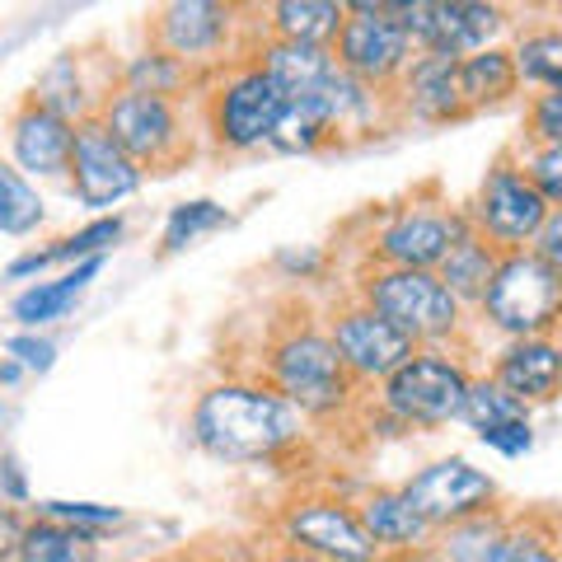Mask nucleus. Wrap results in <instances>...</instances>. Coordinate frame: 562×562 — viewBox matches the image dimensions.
Returning a JSON list of instances; mask_svg holds the SVG:
<instances>
[{
  "label": "nucleus",
  "instance_id": "nucleus-1",
  "mask_svg": "<svg viewBox=\"0 0 562 562\" xmlns=\"http://www.w3.org/2000/svg\"><path fill=\"white\" fill-rule=\"evenodd\" d=\"M305 413L281 398L272 384L225 380L192 403V441L211 460L225 464H258L291 450L305 436Z\"/></svg>",
  "mask_w": 562,
  "mask_h": 562
},
{
  "label": "nucleus",
  "instance_id": "nucleus-2",
  "mask_svg": "<svg viewBox=\"0 0 562 562\" xmlns=\"http://www.w3.org/2000/svg\"><path fill=\"white\" fill-rule=\"evenodd\" d=\"M361 305L413 338V347H446L464 328V305L436 272L417 268H371L361 277Z\"/></svg>",
  "mask_w": 562,
  "mask_h": 562
},
{
  "label": "nucleus",
  "instance_id": "nucleus-3",
  "mask_svg": "<svg viewBox=\"0 0 562 562\" xmlns=\"http://www.w3.org/2000/svg\"><path fill=\"white\" fill-rule=\"evenodd\" d=\"M268 384L286 403H295L305 417H333L351 403V384L357 380L338 361L328 333L291 328L268 347Z\"/></svg>",
  "mask_w": 562,
  "mask_h": 562
},
{
  "label": "nucleus",
  "instance_id": "nucleus-4",
  "mask_svg": "<svg viewBox=\"0 0 562 562\" xmlns=\"http://www.w3.org/2000/svg\"><path fill=\"white\" fill-rule=\"evenodd\" d=\"M483 319L506 333V342L516 338H549L562 324V272H553L543 258L525 254H502L497 277L483 291Z\"/></svg>",
  "mask_w": 562,
  "mask_h": 562
},
{
  "label": "nucleus",
  "instance_id": "nucleus-5",
  "mask_svg": "<svg viewBox=\"0 0 562 562\" xmlns=\"http://www.w3.org/2000/svg\"><path fill=\"white\" fill-rule=\"evenodd\" d=\"M469 380L464 361H454L446 347H417L390 380H380V408L398 427H446L464 408Z\"/></svg>",
  "mask_w": 562,
  "mask_h": 562
},
{
  "label": "nucleus",
  "instance_id": "nucleus-6",
  "mask_svg": "<svg viewBox=\"0 0 562 562\" xmlns=\"http://www.w3.org/2000/svg\"><path fill=\"white\" fill-rule=\"evenodd\" d=\"M281 109H286V94H281V85L254 57L239 61L231 70H221L216 90H211V99H206L211 140H216L221 150H231V155L268 146Z\"/></svg>",
  "mask_w": 562,
  "mask_h": 562
},
{
  "label": "nucleus",
  "instance_id": "nucleus-7",
  "mask_svg": "<svg viewBox=\"0 0 562 562\" xmlns=\"http://www.w3.org/2000/svg\"><path fill=\"white\" fill-rule=\"evenodd\" d=\"M464 216L473 225V235L487 239L497 254H525L535 244L539 225L549 221V202L525 179L516 155H502V160L483 173V183L473 192V202L464 206Z\"/></svg>",
  "mask_w": 562,
  "mask_h": 562
},
{
  "label": "nucleus",
  "instance_id": "nucleus-8",
  "mask_svg": "<svg viewBox=\"0 0 562 562\" xmlns=\"http://www.w3.org/2000/svg\"><path fill=\"white\" fill-rule=\"evenodd\" d=\"M417 57L413 38L403 33V24L394 20L390 0H357L342 14V29L333 38V61H338L342 76L371 85V90H390L403 80V70Z\"/></svg>",
  "mask_w": 562,
  "mask_h": 562
},
{
  "label": "nucleus",
  "instance_id": "nucleus-9",
  "mask_svg": "<svg viewBox=\"0 0 562 562\" xmlns=\"http://www.w3.org/2000/svg\"><path fill=\"white\" fill-rule=\"evenodd\" d=\"M390 10L417 52H441L454 61H464L483 47H497L506 24H512V14L502 5H483V0H413V5Z\"/></svg>",
  "mask_w": 562,
  "mask_h": 562
},
{
  "label": "nucleus",
  "instance_id": "nucleus-10",
  "mask_svg": "<svg viewBox=\"0 0 562 562\" xmlns=\"http://www.w3.org/2000/svg\"><path fill=\"white\" fill-rule=\"evenodd\" d=\"M99 122L109 127V136L122 150L132 155V165L146 169H169L188 155V136H183V117L169 99L155 94H132V90H113L99 103Z\"/></svg>",
  "mask_w": 562,
  "mask_h": 562
},
{
  "label": "nucleus",
  "instance_id": "nucleus-11",
  "mask_svg": "<svg viewBox=\"0 0 562 562\" xmlns=\"http://www.w3.org/2000/svg\"><path fill=\"white\" fill-rule=\"evenodd\" d=\"M235 29H239V5H221V0H173V5L155 10L150 47L169 52L192 76H202L206 66L225 70Z\"/></svg>",
  "mask_w": 562,
  "mask_h": 562
},
{
  "label": "nucleus",
  "instance_id": "nucleus-12",
  "mask_svg": "<svg viewBox=\"0 0 562 562\" xmlns=\"http://www.w3.org/2000/svg\"><path fill=\"white\" fill-rule=\"evenodd\" d=\"M473 231L464 206L446 202H408L398 206L384 231L375 235V268H417L436 272L441 258L450 254L454 239H464Z\"/></svg>",
  "mask_w": 562,
  "mask_h": 562
},
{
  "label": "nucleus",
  "instance_id": "nucleus-13",
  "mask_svg": "<svg viewBox=\"0 0 562 562\" xmlns=\"http://www.w3.org/2000/svg\"><path fill=\"white\" fill-rule=\"evenodd\" d=\"M281 539L286 549H301L319 562H380L384 549L366 535L357 506L333 497H305L281 512Z\"/></svg>",
  "mask_w": 562,
  "mask_h": 562
},
{
  "label": "nucleus",
  "instance_id": "nucleus-14",
  "mask_svg": "<svg viewBox=\"0 0 562 562\" xmlns=\"http://www.w3.org/2000/svg\"><path fill=\"white\" fill-rule=\"evenodd\" d=\"M66 179H70V192H76L80 206L109 211L117 202H127L132 192H140L146 173L132 165V155L109 136V127H103L99 117H85V122H76Z\"/></svg>",
  "mask_w": 562,
  "mask_h": 562
},
{
  "label": "nucleus",
  "instance_id": "nucleus-15",
  "mask_svg": "<svg viewBox=\"0 0 562 562\" xmlns=\"http://www.w3.org/2000/svg\"><path fill=\"white\" fill-rule=\"evenodd\" d=\"M398 492L417 506V516L431 530H450V525H460L469 516L492 512V502H497L492 473L473 469L469 460H436L427 469H417Z\"/></svg>",
  "mask_w": 562,
  "mask_h": 562
},
{
  "label": "nucleus",
  "instance_id": "nucleus-16",
  "mask_svg": "<svg viewBox=\"0 0 562 562\" xmlns=\"http://www.w3.org/2000/svg\"><path fill=\"white\" fill-rule=\"evenodd\" d=\"M328 342L333 351H338V361L347 366V375L351 380H366V384H375V380H390L403 361L413 357V338H403V333L394 324H384L375 310H366L361 301L357 305H347L333 314V324H328Z\"/></svg>",
  "mask_w": 562,
  "mask_h": 562
},
{
  "label": "nucleus",
  "instance_id": "nucleus-17",
  "mask_svg": "<svg viewBox=\"0 0 562 562\" xmlns=\"http://www.w3.org/2000/svg\"><path fill=\"white\" fill-rule=\"evenodd\" d=\"M398 113L413 122H427V127L469 117L460 61L441 57V52H417L398 80Z\"/></svg>",
  "mask_w": 562,
  "mask_h": 562
},
{
  "label": "nucleus",
  "instance_id": "nucleus-18",
  "mask_svg": "<svg viewBox=\"0 0 562 562\" xmlns=\"http://www.w3.org/2000/svg\"><path fill=\"white\" fill-rule=\"evenodd\" d=\"M10 155L14 169L33 173V179H61L70 169V140H76V127L66 117H57L52 109L33 99H20V109L10 113Z\"/></svg>",
  "mask_w": 562,
  "mask_h": 562
},
{
  "label": "nucleus",
  "instance_id": "nucleus-19",
  "mask_svg": "<svg viewBox=\"0 0 562 562\" xmlns=\"http://www.w3.org/2000/svg\"><path fill=\"white\" fill-rule=\"evenodd\" d=\"M492 384H502L516 403H549L553 394H562V342L553 338H516L497 351V366H492Z\"/></svg>",
  "mask_w": 562,
  "mask_h": 562
},
{
  "label": "nucleus",
  "instance_id": "nucleus-20",
  "mask_svg": "<svg viewBox=\"0 0 562 562\" xmlns=\"http://www.w3.org/2000/svg\"><path fill=\"white\" fill-rule=\"evenodd\" d=\"M254 61L268 70L281 85L286 99H310L328 90L338 80V61H333V47H310V43H281V38H262Z\"/></svg>",
  "mask_w": 562,
  "mask_h": 562
},
{
  "label": "nucleus",
  "instance_id": "nucleus-21",
  "mask_svg": "<svg viewBox=\"0 0 562 562\" xmlns=\"http://www.w3.org/2000/svg\"><path fill=\"white\" fill-rule=\"evenodd\" d=\"M357 520L366 525V535L390 553H413V549H422V543H431V535H436L398 487L366 492L361 506H357Z\"/></svg>",
  "mask_w": 562,
  "mask_h": 562
},
{
  "label": "nucleus",
  "instance_id": "nucleus-22",
  "mask_svg": "<svg viewBox=\"0 0 562 562\" xmlns=\"http://www.w3.org/2000/svg\"><path fill=\"white\" fill-rule=\"evenodd\" d=\"M29 99L43 103V109H52L57 117H66L70 127H76V122H85V117H99L94 99H109V94L85 76V52H61V57L38 76Z\"/></svg>",
  "mask_w": 562,
  "mask_h": 562
},
{
  "label": "nucleus",
  "instance_id": "nucleus-23",
  "mask_svg": "<svg viewBox=\"0 0 562 562\" xmlns=\"http://www.w3.org/2000/svg\"><path fill=\"white\" fill-rule=\"evenodd\" d=\"M342 14L347 5H338V0H277V5H268V38L333 47Z\"/></svg>",
  "mask_w": 562,
  "mask_h": 562
},
{
  "label": "nucleus",
  "instance_id": "nucleus-24",
  "mask_svg": "<svg viewBox=\"0 0 562 562\" xmlns=\"http://www.w3.org/2000/svg\"><path fill=\"white\" fill-rule=\"evenodd\" d=\"M497 262H502V254L492 249L487 239H479V235L469 231L464 239L450 244V254L441 258L436 277H441V286H446L460 305H479L483 291H487V281L497 277Z\"/></svg>",
  "mask_w": 562,
  "mask_h": 562
},
{
  "label": "nucleus",
  "instance_id": "nucleus-25",
  "mask_svg": "<svg viewBox=\"0 0 562 562\" xmlns=\"http://www.w3.org/2000/svg\"><path fill=\"white\" fill-rule=\"evenodd\" d=\"M460 80H464L469 113H483V109H497V103H506L520 90L512 47H483V52H473V57H464L460 61Z\"/></svg>",
  "mask_w": 562,
  "mask_h": 562
},
{
  "label": "nucleus",
  "instance_id": "nucleus-26",
  "mask_svg": "<svg viewBox=\"0 0 562 562\" xmlns=\"http://www.w3.org/2000/svg\"><path fill=\"white\" fill-rule=\"evenodd\" d=\"M14 562H99V535L66 520H29Z\"/></svg>",
  "mask_w": 562,
  "mask_h": 562
},
{
  "label": "nucleus",
  "instance_id": "nucleus-27",
  "mask_svg": "<svg viewBox=\"0 0 562 562\" xmlns=\"http://www.w3.org/2000/svg\"><path fill=\"white\" fill-rule=\"evenodd\" d=\"M103 258H85L76 272H66L57 281H38V286H29L20 301H14V319H20L24 328H43L52 319H61V314L70 310L85 295V286H90V277H99Z\"/></svg>",
  "mask_w": 562,
  "mask_h": 562
},
{
  "label": "nucleus",
  "instance_id": "nucleus-28",
  "mask_svg": "<svg viewBox=\"0 0 562 562\" xmlns=\"http://www.w3.org/2000/svg\"><path fill=\"white\" fill-rule=\"evenodd\" d=\"M512 61L520 85H530L535 94H562V29L539 24L525 29L512 43Z\"/></svg>",
  "mask_w": 562,
  "mask_h": 562
},
{
  "label": "nucleus",
  "instance_id": "nucleus-29",
  "mask_svg": "<svg viewBox=\"0 0 562 562\" xmlns=\"http://www.w3.org/2000/svg\"><path fill=\"white\" fill-rule=\"evenodd\" d=\"M328 140H338L333 117H328V103H324V94H310V99H286V109H281L268 146L281 150V155H310V150L328 146Z\"/></svg>",
  "mask_w": 562,
  "mask_h": 562
},
{
  "label": "nucleus",
  "instance_id": "nucleus-30",
  "mask_svg": "<svg viewBox=\"0 0 562 562\" xmlns=\"http://www.w3.org/2000/svg\"><path fill=\"white\" fill-rule=\"evenodd\" d=\"M117 239H122V216H99V221L85 225V231L57 239L52 249H38V254L20 258V262H10V277L43 272V268H52V262H66V258H80V262L85 258H103V249H113Z\"/></svg>",
  "mask_w": 562,
  "mask_h": 562
},
{
  "label": "nucleus",
  "instance_id": "nucleus-31",
  "mask_svg": "<svg viewBox=\"0 0 562 562\" xmlns=\"http://www.w3.org/2000/svg\"><path fill=\"white\" fill-rule=\"evenodd\" d=\"M192 80L198 76H192L183 61H173L169 52H160V47H146V52H136L127 66H117V90L155 94V99H169V103H173V94H183Z\"/></svg>",
  "mask_w": 562,
  "mask_h": 562
},
{
  "label": "nucleus",
  "instance_id": "nucleus-32",
  "mask_svg": "<svg viewBox=\"0 0 562 562\" xmlns=\"http://www.w3.org/2000/svg\"><path fill=\"white\" fill-rule=\"evenodd\" d=\"M43 198L38 188H33L29 179L14 165L0 160V235H33L43 225Z\"/></svg>",
  "mask_w": 562,
  "mask_h": 562
},
{
  "label": "nucleus",
  "instance_id": "nucleus-33",
  "mask_svg": "<svg viewBox=\"0 0 562 562\" xmlns=\"http://www.w3.org/2000/svg\"><path fill=\"white\" fill-rule=\"evenodd\" d=\"M460 417L483 436V431H497V427H516V422H530V408H525V403H516L512 394L502 390V384H492V380H469V394H464Z\"/></svg>",
  "mask_w": 562,
  "mask_h": 562
},
{
  "label": "nucleus",
  "instance_id": "nucleus-34",
  "mask_svg": "<svg viewBox=\"0 0 562 562\" xmlns=\"http://www.w3.org/2000/svg\"><path fill=\"white\" fill-rule=\"evenodd\" d=\"M506 530V520L497 512H483V516H469L460 525H450V530H436L431 543L441 549L450 562H483V553L497 543V535Z\"/></svg>",
  "mask_w": 562,
  "mask_h": 562
},
{
  "label": "nucleus",
  "instance_id": "nucleus-35",
  "mask_svg": "<svg viewBox=\"0 0 562 562\" xmlns=\"http://www.w3.org/2000/svg\"><path fill=\"white\" fill-rule=\"evenodd\" d=\"M231 221L225 216V206H216V202H183V206H173L169 211V221H165V254H179V249H188L192 239H202V235H211V231H221V225Z\"/></svg>",
  "mask_w": 562,
  "mask_h": 562
},
{
  "label": "nucleus",
  "instance_id": "nucleus-36",
  "mask_svg": "<svg viewBox=\"0 0 562 562\" xmlns=\"http://www.w3.org/2000/svg\"><path fill=\"white\" fill-rule=\"evenodd\" d=\"M483 562H562L549 535H539L535 525H506L497 543L483 553Z\"/></svg>",
  "mask_w": 562,
  "mask_h": 562
},
{
  "label": "nucleus",
  "instance_id": "nucleus-37",
  "mask_svg": "<svg viewBox=\"0 0 562 562\" xmlns=\"http://www.w3.org/2000/svg\"><path fill=\"white\" fill-rule=\"evenodd\" d=\"M516 165L525 169V179L535 183L539 198L549 202V211L562 206V146H530Z\"/></svg>",
  "mask_w": 562,
  "mask_h": 562
},
{
  "label": "nucleus",
  "instance_id": "nucleus-38",
  "mask_svg": "<svg viewBox=\"0 0 562 562\" xmlns=\"http://www.w3.org/2000/svg\"><path fill=\"white\" fill-rule=\"evenodd\" d=\"M525 140L530 146H562V94H530V103H525Z\"/></svg>",
  "mask_w": 562,
  "mask_h": 562
},
{
  "label": "nucleus",
  "instance_id": "nucleus-39",
  "mask_svg": "<svg viewBox=\"0 0 562 562\" xmlns=\"http://www.w3.org/2000/svg\"><path fill=\"white\" fill-rule=\"evenodd\" d=\"M43 516L80 525V530H103V525H122L117 506H94V502H43Z\"/></svg>",
  "mask_w": 562,
  "mask_h": 562
},
{
  "label": "nucleus",
  "instance_id": "nucleus-40",
  "mask_svg": "<svg viewBox=\"0 0 562 562\" xmlns=\"http://www.w3.org/2000/svg\"><path fill=\"white\" fill-rule=\"evenodd\" d=\"M530 254L549 262L553 272H562V206H553V211H549V221L539 225V235H535V244H530Z\"/></svg>",
  "mask_w": 562,
  "mask_h": 562
},
{
  "label": "nucleus",
  "instance_id": "nucleus-41",
  "mask_svg": "<svg viewBox=\"0 0 562 562\" xmlns=\"http://www.w3.org/2000/svg\"><path fill=\"white\" fill-rule=\"evenodd\" d=\"M483 446L487 450H497V454H525L535 446V431H530V422H516V427H497V431H483Z\"/></svg>",
  "mask_w": 562,
  "mask_h": 562
},
{
  "label": "nucleus",
  "instance_id": "nucleus-42",
  "mask_svg": "<svg viewBox=\"0 0 562 562\" xmlns=\"http://www.w3.org/2000/svg\"><path fill=\"white\" fill-rule=\"evenodd\" d=\"M24 516L14 512V506L0 497V562H14L20 558V539H24Z\"/></svg>",
  "mask_w": 562,
  "mask_h": 562
},
{
  "label": "nucleus",
  "instance_id": "nucleus-43",
  "mask_svg": "<svg viewBox=\"0 0 562 562\" xmlns=\"http://www.w3.org/2000/svg\"><path fill=\"white\" fill-rule=\"evenodd\" d=\"M5 347H10V357H20L29 366V371H47L52 357H57V347H52L47 338H10Z\"/></svg>",
  "mask_w": 562,
  "mask_h": 562
},
{
  "label": "nucleus",
  "instance_id": "nucleus-44",
  "mask_svg": "<svg viewBox=\"0 0 562 562\" xmlns=\"http://www.w3.org/2000/svg\"><path fill=\"white\" fill-rule=\"evenodd\" d=\"M398 562H450L436 543H422V549H413V553H398Z\"/></svg>",
  "mask_w": 562,
  "mask_h": 562
},
{
  "label": "nucleus",
  "instance_id": "nucleus-45",
  "mask_svg": "<svg viewBox=\"0 0 562 562\" xmlns=\"http://www.w3.org/2000/svg\"><path fill=\"white\" fill-rule=\"evenodd\" d=\"M5 483H10V497L24 502V479H20V469H14V460H5Z\"/></svg>",
  "mask_w": 562,
  "mask_h": 562
},
{
  "label": "nucleus",
  "instance_id": "nucleus-46",
  "mask_svg": "<svg viewBox=\"0 0 562 562\" xmlns=\"http://www.w3.org/2000/svg\"><path fill=\"white\" fill-rule=\"evenodd\" d=\"M268 562H319V558H310V553H301V549H281V553H272Z\"/></svg>",
  "mask_w": 562,
  "mask_h": 562
},
{
  "label": "nucleus",
  "instance_id": "nucleus-47",
  "mask_svg": "<svg viewBox=\"0 0 562 562\" xmlns=\"http://www.w3.org/2000/svg\"><path fill=\"white\" fill-rule=\"evenodd\" d=\"M14 380H20V366L5 361V366H0V384H14Z\"/></svg>",
  "mask_w": 562,
  "mask_h": 562
},
{
  "label": "nucleus",
  "instance_id": "nucleus-48",
  "mask_svg": "<svg viewBox=\"0 0 562 562\" xmlns=\"http://www.w3.org/2000/svg\"><path fill=\"white\" fill-rule=\"evenodd\" d=\"M0 417H5V408H0Z\"/></svg>",
  "mask_w": 562,
  "mask_h": 562
}]
</instances>
